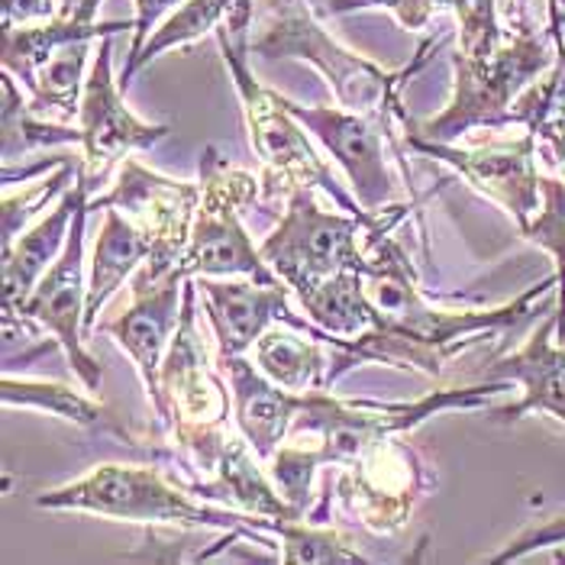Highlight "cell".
Instances as JSON below:
<instances>
[{
	"label": "cell",
	"mask_w": 565,
	"mask_h": 565,
	"mask_svg": "<svg viewBox=\"0 0 565 565\" xmlns=\"http://www.w3.org/2000/svg\"><path fill=\"white\" fill-rule=\"evenodd\" d=\"M365 253L369 262L362 268V281L375 310L372 327L355 340L359 362H382L439 375L452 355L476 347L481 337L514 330L533 313V305L556 291V275H546L511 305L488 310H436L420 295L414 265L394 243L392 233L372 236Z\"/></svg>",
	"instance_id": "obj_1"
},
{
	"label": "cell",
	"mask_w": 565,
	"mask_h": 565,
	"mask_svg": "<svg viewBox=\"0 0 565 565\" xmlns=\"http://www.w3.org/2000/svg\"><path fill=\"white\" fill-rule=\"evenodd\" d=\"M256 3H259L256 10L259 30L256 36H249V52L265 55V58L310 62L327 78V85L333 87V97L340 107L365 114L385 127L394 156L404 162L401 139L394 136V120L407 124V114L397 94L420 68L434 62L436 52L443 49V40L424 43L407 68L388 72L375 65L372 58L349 52L340 40H333L327 26L320 23V10L313 7V0H256Z\"/></svg>",
	"instance_id": "obj_2"
},
{
	"label": "cell",
	"mask_w": 565,
	"mask_h": 565,
	"mask_svg": "<svg viewBox=\"0 0 565 565\" xmlns=\"http://www.w3.org/2000/svg\"><path fill=\"white\" fill-rule=\"evenodd\" d=\"M256 17V0H239L226 23L217 26V43L223 62L230 68L233 87L243 104L249 146L256 149L262 162V194L265 198H291L295 191L320 188L333 198V204L347 214H369L355 201V194H347L343 184L330 172V166L317 156V149L307 142L305 127L288 110V100L275 90L262 85L249 68V26Z\"/></svg>",
	"instance_id": "obj_3"
},
{
	"label": "cell",
	"mask_w": 565,
	"mask_h": 565,
	"mask_svg": "<svg viewBox=\"0 0 565 565\" xmlns=\"http://www.w3.org/2000/svg\"><path fill=\"white\" fill-rule=\"evenodd\" d=\"M36 508L45 511H82L107 521L139 523L146 530H220V533H243L246 540L271 546V518H256L243 511H226L214 504L194 501L178 481L159 466H97L85 479L68 481L62 488L43 491Z\"/></svg>",
	"instance_id": "obj_4"
},
{
	"label": "cell",
	"mask_w": 565,
	"mask_h": 565,
	"mask_svg": "<svg viewBox=\"0 0 565 565\" xmlns=\"http://www.w3.org/2000/svg\"><path fill=\"white\" fill-rule=\"evenodd\" d=\"M452 97L443 114L424 124H407L434 142H459L476 130H508L514 100L556 62L553 26L536 30L533 23H514V33L504 36L488 55L452 52Z\"/></svg>",
	"instance_id": "obj_5"
},
{
	"label": "cell",
	"mask_w": 565,
	"mask_h": 565,
	"mask_svg": "<svg viewBox=\"0 0 565 565\" xmlns=\"http://www.w3.org/2000/svg\"><path fill=\"white\" fill-rule=\"evenodd\" d=\"M337 211L320 207L317 188L295 191L281 223L259 243L262 259L298 298L340 271H362L369 262L365 246L372 233L394 230L411 214V204H392L382 214Z\"/></svg>",
	"instance_id": "obj_6"
},
{
	"label": "cell",
	"mask_w": 565,
	"mask_h": 565,
	"mask_svg": "<svg viewBox=\"0 0 565 565\" xmlns=\"http://www.w3.org/2000/svg\"><path fill=\"white\" fill-rule=\"evenodd\" d=\"M511 382H484L472 388H439L424 394L417 401H365V397H337L330 388L307 392L301 397V411L295 414V424L288 439L305 443L323 456V466H347L355 456H362L369 446L388 439V436L411 434L424 420H430L439 411H472V407H491L494 394L508 392Z\"/></svg>",
	"instance_id": "obj_7"
},
{
	"label": "cell",
	"mask_w": 565,
	"mask_h": 565,
	"mask_svg": "<svg viewBox=\"0 0 565 565\" xmlns=\"http://www.w3.org/2000/svg\"><path fill=\"white\" fill-rule=\"evenodd\" d=\"M201 204L191 230L188 253L178 265L184 278L211 275V278H253V281H281L271 265L262 259L259 246H253L243 211L262 194V181L246 169L226 162L214 146L201 152Z\"/></svg>",
	"instance_id": "obj_8"
},
{
	"label": "cell",
	"mask_w": 565,
	"mask_h": 565,
	"mask_svg": "<svg viewBox=\"0 0 565 565\" xmlns=\"http://www.w3.org/2000/svg\"><path fill=\"white\" fill-rule=\"evenodd\" d=\"M201 204V181H181L149 172L136 159H124V169L117 174L114 188L100 198H90V211L117 207L149 236L152 253L136 268L130 291H146L172 275H181L178 265L188 253L191 230Z\"/></svg>",
	"instance_id": "obj_9"
},
{
	"label": "cell",
	"mask_w": 565,
	"mask_h": 565,
	"mask_svg": "<svg viewBox=\"0 0 565 565\" xmlns=\"http://www.w3.org/2000/svg\"><path fill=\"white\" fill-rule=\"evenodd\" d=\"M434 488L436 472L411 443H404V434L369 446L333 481V494L349 514L382 536L404 530Z\"/></svg>",
	"instance_id": "obj_10"
},
{
	"label": "cell",
	"mask_w": 565,
	"mask_h": 565,
	"mask_svg": "<svg viewBox=\"0 0 565 565\" xmlns=\"http://www.w3.org/2000/svg\"><path fill=\"white\" fill-rule=\"evenodd\" d=\"M407 149L446 162L462 174L479 194L508 211L518 230H523L540 211V139L536 132L523 130L518 136L504 130H484L481 142L456 146V142H434L417 132L404 130Z\"/></svg>",
	"instance_id": "obj_11"
},
{
	"label": "cell",
	"mask_w": 565,
	"mask_h": 565,
	"mask_svg": "<svg viewBox=\"0 0 565 565\" xmlns=\"http://www.w3.org/2000/svg\"><path fill=\"white\" fill-rule=\"evenodd\" d=\"M110 40L104 36L94 45V62L87 72L82 110H78V130H82V178L90 188L104 184L110 169L124 159H130L139 149H152L159 139H166L172 127L166 124H146L132 114L120 94V82H114L110 65Z\"/></svg>",
	"instance_id": "obj_12"
},
{
	"label": "cell",
	"mask_w": 565,
	"mask_h": 565,
	"mask_svg": "<svg viewBox=\"0 0 565 565\" xmlns=\"http://www.w3.org/2000/svg\"><path fill=\"white\" fill-rule=\"evenodd\" d=\"M87 201H82L78 214L72 220V233H68L62 256L49 265V271L40 278V285L33 288L30 301L23 305L20 313L30 317L52 340H58L72 372L85 385V392L97 394L104 385V369L85 347V223L90 214Z\"/></svg>",
	"instance_id": "obj_13"
},
{
	"label": "cell",
	"mask_w": 565,
	"mask_h": 565,
	"mask_svg": "<svg viewBox=\"0 0 565 565\" xmlns=\"http://www.w3.org/2000/svg\"><path fill=\"white\" fill-rule=\"evenodd\" d=\"M198 295H201L198 281L188 278L181 298V320L159 375L166 411H169V430L217 427V424H230L233 417L230 382L220 372V365H211V355L198 330Z\"/></svg>",
	"instance_id": "obj_14"
},
{
	"label": "cell",
	"mask_w": 565,
	"mask_h": 565,
	"mask_svg": "<svg viewBox=\"0 0 565 565\" xmlns=\"http://www.w3.org/2000/svg\"><path fill=\"white\" fill-rule=\"evenodd\" d=\"M288 100V110L298 117V124L333 156V162L347 172L355 201L369 214H382L394 194V174L385 159L388 132L365 114H355L347 107H327V104H301Z\"/></svg>",
	"instance_id": "obj_15"
},
{
	"label": "cell",
	"mask_w": 565,
	"mask_h": 565,
	"mask_svg": "<svg viewBox=\"0 0 565 565\" xmlns=\"http://www.w3.org/2000/svg\"><path fill=\"white\" fill-rule=\"evenodd\" d=\"M198 291L204 298V310L211 317V327L217 333V355H246L262 340V333L275 323H288L307 337L340 349L337 337L323 333L310 317H295L288 298L291 288L285 281H230L198 275ZM343 352V349H340Z\"/></svg>",
	"instance_id": "obj_16"
},
{
	"label": "cell",
	"mask_w": 565,
	"mask_h": 565,
	"mask_svg": "<svg viewBox=\"0 0 565 565\" xmlns=\"http://www.w3.org/2000/svg\"><path fill=\"white\" fill-rule=\"evenodd\" d=\"M484 382H511L521 388V401L508 407H488L494 424H514L526 414H550L565 424V317L559 307L530 333L521 349L494 359L484 372Z\"/></svg>",
	"instance_id": "obj_17"
},
{
	"label": "cell",
	"mask_w": 565,
	"mask_h": 565,
	"mask_svg": "<svg viewBox=\"0 0 565 565\" xmlns=\"http://www.w3.org/2000/svg\"><path fill=\"white\" fill-rule=\"evenodd\" d=\"M184 281H188L184 275H172L169 281H162L156 288L132 291V305L117 320L94 327V337L97 333L114 337V343L132 359L162 430H169V411H166L159 375H162L166 352L172 347V337L178 330V320H181Z\"/></svg>",
	"instance_id": "obj_18"
},
{
	"label": "cell",
	"mask_w": 565,
	"mask_h": 565,
	"mask_svg": "<svg viewBox=\"0 0 565 565\" xmlns=\"http://www.w3.org/2000/svg\"><path fill=\"white\" fill-rule=\"evenodd\" d=\"M217 365L230 382L233 420H236L239 434L249 439L256 456L268 466L271 456L288 439V430L295 424V414L301 411L305 394L281 388L246 355H217Z\"/></svg>",
	"instance_id": "obj_19"
},
{
	"label": "cell",
	"mask_w": 565,
	"mask_h": 565,
	"mask_svg": "<svg viewBox=\"0 0 565 565\" xmlns=\"http://www.w3.org/2000/svg\"><path fill=\"white\" fill-rule=\"evenodd\" d=\"M87 198H90V184L78 174L75 188L62 194L58 207H52L40 223L20 233V239L10 249H3V313H20L30 301L49 265L62 256L72 233V220Z\"/></svg>",
	"instance_id": "obj_20"
},
{
	"label": "cell",
	"mask_w": 565,
	"mask_h": 565,
	"mask_svg": "<svg viewBox=\"0 0 565 565\" xmlns=\"http://www.w3.org/2000/svg\"><path fill=\"white\" fill-rule=\"evenodd\" d=\"M0 397L7 407H36L45 414H55L58 420L85 430L94 436H110L130 449H142L139 436L132 434L110 407H104L97 397L82 394L78 388H68L62 382H45V379H13L10 372L3 375Z\"/></svg>",
	"instance_id": "obj_21"
},
{
	"label": "cell",
	"mask_w": 565,
	"mask_h": 565,
	"mask_svg": "<svg viewBox=\"0 0 565 565\" xmlns=\"http://www.w3.org/2000/svg\"><path fill=\"white\" fill-rule=\"evenodd\" d=\"M152 243L149 236L132 223L124 211L107 207L104 211V226L90 256V278H87V305H85V337H94L97 313L107 305L124 281H130L136 268L149 259Z\"/></svg>",
	"instance_id": "obj_22"
},
{
	"label": "cell",
	"mask_w": 565,
	"mask_h": 565,
	"mask_svg": "<svg viewBox=\"0 0 565 565\" xmlns=\"http://www.w3.org/2000/svg\"><path fill=\"white\" fill-rule=\"evenodd\" d=\"M253 355H256V365L262 372L288 392L307 394L333 388L330 359L320 347V340H313V337L305 340L301 330H295L288 323L268 327L259 343L253 347Z\"/></svg>",
	"instance_id": "obj_23"
},
{
	"label": "cell",
	"mask_w": 565,
	"mask_h": 565,
	"mask_svg": "<svg viewBox=\"0 0 565 565\" xmlns=\"http://www.w3.org/2000/svg\"><path fill=\"white\" fill-rule=\"evenodd\" d=\"M120 30H132V20L124 23H82L72 17H49L40 23H26V26H10L3 30V72L10 78H17L26 87L33 82V75L45 65V58L62 43L75 40V36H114Z\"/></svg>",
	"instance_id": "obj_24"
},
{
	"label": "cell",
	"mask_w": 565,
	"mask_h": 565,
	"mask_svg": "<svg viewBox=\"0 0 565 565\" xmlns=\"http://www.w3.org/2000/svg\"><path fill=\"white\" fill-rule=\"evenodd\" d=\"M305 313L330 337H337L340 349L355 359V340L372 327V301L365 295V281L362 271H340L333 278H327L323 285H317L313 291H307L298 298Z\"/></svg>",
	"instance_id": "obj_25"
},
{
	"label": "cell",
	"mask_w": 565,
	"mask_h": 565,
	"mask_svg": "<svg viewBox=\"0 0 565 565\" xmlns=\"http://www.w3.org/2000/svg\"><path fill=\"white\" fill-rule=\"evenodd\" d=\"M97 40L104 36H75L68 43H62L49 58L45 65L33 75V82L26 85L30 90V107L45 117L55 114L62 124L78 120L82 110V94H85V68L87 55L94 52Z\"/></svg>",
	"instance_id": "obj_26"
},
{
	"label": "cell",
	"mask_w": 565,
	"mask_h": 565,
	"mask_svg": "<svg viewBox=\"0 0 565 565\" xmlns=\"http://www.w3.org/2000/svg\"><path fill=\"white\" fill-rule=\"evenodd\" d=\"M236 3H239V0H184L172 17H166L162 26L149 36V43L142 45L139 58L124 68V75H120L124 90L130 87L132 75H136L139 68H146L152 58H159L162 52H172V49H181V45L198 43V40L207 36V33H217V26L226 23L230 10H233Z\"/></svg>",
	"instance_id": "obj_27"
},
{
	"label": "cell",
	"mask_w": 565,
	"mask_h": 565,
	"mask_svg": "<svg viewBox=\"0 0 565 565\" xmlns=\"http://www.w3.org/2000/svg\"><path fill=\"white\" fill-rule=\"evenodd\" d=\"M271 536L281 543V563L288 565H355L372 563L365 553L355 550V543L333 530L330 523H310L307 518L298 521H275Z\"/></svg>",
	"instance_id": "obj_28"
},
{
	"label": "cell",
	"mask_w": 565,
	"mask_h": 565,
	"mask_svg": "<svg viewBox=\"0 0 565 565\" xmlns=\"http://www.w3.org/2000/svg\"><path fill=\"white\" fill-rule=\"evenodd\" d=\"M36 146H82V130L43 120L17 94V78L3 72V159L36 149Z\"/></svg>",
	"instance_id": "obj_29"
},
{
	"label": "cell",
	"mask_w": 565,
	"mask_h": 565,
	"mask_svg": "<svg viewBox=\"0 0 565 565\" xmlns=\"http://www.w3.org/2000/svg\"><path fill=\"white\" fill-rule=\"evenodd\" d=\"M521 236L553 259L556 305L565 307V178L559 174L540 178V211L523 226Z\"/></svg>",
	"instance_id": "obj_30"
},
{
	"label": "cell",
	"mask_w": 565,
	"mask_h": 565,
	"mask_svg": "<svg viewBox=\"0 0 565 565\" xmlns=\"http://www.w3.org/2000/svg\"><path fill=\"white\" fill-rule=\"evenodd\" d=\"M320 469H323V456L295 439H285L281 449L268 462V476L278 484L281 498L301 514L313 508V476Z\"/></svg>",
	"instance_id": "obj_31"
},
{
	"label": "cell",
	"mask_w": 565,
	"mask_h": 565,
	"mask_svg": "<svg viewBox=\"0 0 565 565\" xmlns=\"http://www.w3.org/2000/svg\"><path fill=\"white\" fill-rule=\"evenodd\" d=\"M78 172H82V156L78 159L68 156L58 166V174L26 184L20 194H13V191L3 194V249H10L17 243V236L23 233V226L30 223V217L43 211L52 194L65 191V184H72V178H78Z\"/></svg>",
	"instance_id": "obj_32"
},
{
	"label": "cell",
	"mask_w": 565,
	"mask_h": 565,
	"mask_svg": "<svg viewBox=\"0 0 565 565\" xmlns=\"http://www.w3.org/2000/svg\"><path fill=\"white\" fill-rule=\"evenodd\" d=\"M449 10L456 13V26H459V45H456L459 52L488 55L504 43L508 30H501L494 0H452Z\"/></svg>",
	"instance_id": "obj_33"
},
{
	"label": "cell",
	"mask_w": 565,
	"mask_h": 565,
	"mask_svg": "<svg viewBox=\"0 0 565 565\" xmlns=\"http://www.w3.org/2000/svg\"><path fill=\"white\" fill-rule=\"evenodd\" d=\"M452 0H323V13H355L369 7L388 10L404 30H427L439 10H449Z\"/></svg>",
	"instance_id": "obj_34"
},
{
	"label": "cell",
	"mask_w": 565,
	"mask_h": 565,
	"mask_svg": "<svg viewBox=\"0 0 565 565\" xmlns=\"http://www.w3.org/2000/svg\"><path fill=\"white\" fill-rule=\"evenodd\" d=\"M132 3H136V17H132V45L130 55H127V65H132L139 58L142 45L149 43V36L159 30V23L166 17H172L184 0H132Z\"/></svg>",
	"instance_id": "obj_35"
},
{
	"label": "cell",
	"mask_w": 565,
	"mask_h": 565,
	"mask_svg": "<svg viewBox=\"0 0 565 565\" xmlns=\"http://www.w3.org/2000/svg\"><path fill=\"white\" fill-rule=\"evenodd\" d=\"M536 139H540V162L550 169V174L565 178V110L546 120L536 130Z\"/></svg>",
	"instance_id": "obj_36"
},
{
	"label": "cell",
	"mask_w": 565,
	"mask_h": 565,
	"mask_svg": "<svg viewBox=\"0 0 565 565\" xmlns=\"http://www.w3.org/2000/svg\"><path fill=\"white\" fill-rule=\"evenodd\" d=\"M0 10H3V30H10V26H26V23L55 17L58 3L55 0H3Z\"/></svg>",
	"instance_id": "obj_37"
},
{
	"label": "cell",
	"mask_w": 565,
	"mask_h": 565,
	"mask_svg": "<svg viewBox=\"0 0 565 565\" xmlns=\"http://www.w3.org/2000/svg\"><path fill=\"white\" fill-rule=\"evenodd\" d=\"M104 0H65L58 7L62 17H72V20H82V23H97V10H100Z\"/></svg>",
	"instance_id": "obj_38"
},
{
	"label": "cell",
	"mask_w": 565,
	"mask_h": 565,
	"mask_svg": "<svg viewBox=\"0 0 565 565\" xmlns=\"http://www.w3.org/2000/svg\"><path fill=\"white\" fill-rule=\"evenodd\" d=\"M530 3L533 0H514V23H530L526 17H530ZM553 3H559L565 10V0H553Z\"/></svg>",
	"instance_id": "obj_39"
}]
</instances>
